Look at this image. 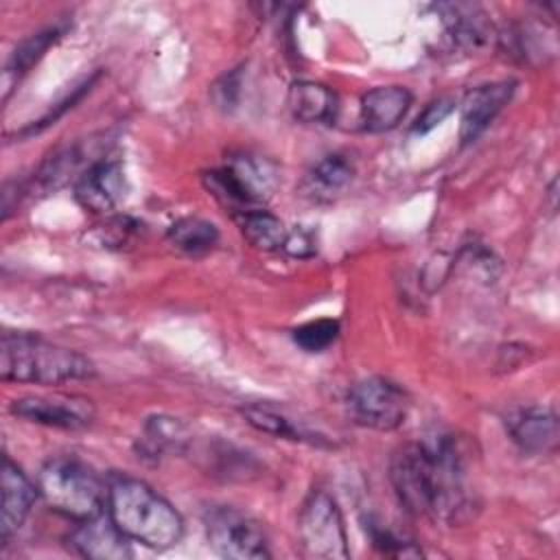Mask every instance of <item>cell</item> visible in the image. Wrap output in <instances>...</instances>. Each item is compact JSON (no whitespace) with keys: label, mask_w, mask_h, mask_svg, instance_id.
<instances>
[{"label":"cell","mask_w":560,"mask_h":560,"mask_svg":"<svg viewBox=\"0 0 560 560\" xmlns=\"http://www.w3.org/2000/svg\"><path fill=\"white\" fill-rule=\"evenodd\" d=\"M389 481L400 505L416 516L455 525L470 514L466 457L453 435L402 444L392 455Z\"/></svg>","instance_id":"obj_1"},{"label":"cell","mask_w":560,"mask_h":560,"mask_svg":"<svg viewBox=\"0 0 560 560\" xmlns=\"http://www.w3.org/2000/svg\"><path fill=\"white\" fill-rule=\"evenodd\" d=\"M107 516L133 542L168 549L182 540L179 512L140 479L118 477L107 488Z\"/></svg>","instance_id":"obj_2"},{"label":"cell","mask_w":560,"mask_h":560,"mask_svg":"<svg viewBox=\"0 0 560 560\" xmlns=\"http://www.w3.org/2000/svg\"><path fill=\"white\" fill-rule=\"evenodd\" d=\"M94 376V365L77 350L31 332H4L0 341V378L7 383L61 385Z\"/></svg>","instance_id":"obj_3"},{"label":"cell","mask_w":560,"mask_h":560,"mask_svg":"<svg viewBox=\"0 0 560 560\" xmlns=\"http://www.w3.org/2000/svg\"><path fill=\"white\" fill-rule=\"evenodd\" d=\"M37 490L50 510L79 523L92 521L107 510V490L101 477L74 457L48 459L39 470Z\"/></svg>","instance_id":"obj_4"},{"label":"cell","mask_w":560,"mask_h":560,"mask_svg":"<svg viewBox=\"0 0 560 560\" xmlns=\"http://www.w3.org/2000/svg\"><path fill=\"white\" fill-rule=\"evenodd\" d=\"M298 534L304 553L311 558L346 560L350 556L341 510L326 490H313L304 499Z\"/></svg>","instance_id":"obj_5"},{"label":"cell","mask_w":560,"mask_h":560,"mask_svg":"<svg viewBox=\"0 0 560 560\" xmlns=\"http://www.w3.org/2000/svg\"><path fill=\"white\" fill-rule=\"evenodd\" d=\"M206 536L210 547L232 560H262L269 558V542L262 525L230 505L208 508L203 514Z\"/></svg>","instance_id":"obj_6"},{"label":"cell","mask_w":560,"mask_h":560,"mask_svg":"<svg viewBox=\"0 0 560 560\" xmlns=\"http://www.w3.org/2000/svg\"><path fill=\"white\" fill-rule=\"evenodd\" d=\"M208 190L223 203L254 210L260 206L276 186V173L265 160L241 155L225 166L203 175Z\"/></svg>","instance_id":"obj_7"},{"label":"cell","mask_w":560,"mask_h":560,"mask_svg":"<svg viewBox=\"0 0 560 560\" xmlns=\"http://www.w3.org/2000/svg\"><path fill=\"white\" fill-rule=\"evenodd\" d=\"M348 409L357 424L374 431L398 429L409 411L407 392L383 376H370L348 392Z\"/></svg>","instance_id":"obj_8"},{"label":"cell","mask_w":560,"mask_h":560,"mask_svg":"<svg viewBox=\"0 0 560 560\" xmlns=\"http://www.w3.org/2000/svg\"><path fill=\"white\" fill-rule=\"evenodd\" d=\"M11 413L35 424L79 431L94 420V407L74 396H22L11 402Z\"/></svg>","instance_id":"obj_9"},{"label":"cell","mask_w":560,"mask_h":560,"mask_svg":"<svg viewBox=\"0 0 560 560\" xmlns=\"http://www.w3.org/2000/svg\"><path fill=\"white\" fill-rule=\"evenodd\" d=\"M514 81H494L468 90L462 98L459 116V140L462 144L475 142L490 122L501 114L514 94Z\"/></svg>","instance_id":"obj_10"},{"label":"cell","mask_w":560,"mask_h":560,"mask_svg":"<svg viewBox=\"0 0 560 560\" xmlns=\"http://www.w3.org/2000/svg\"><path fill=\"white\" fill-rule=\"evenodd\" d=\"M127 190V179L120 162L98 160L92 162L74 184V199L90 212L114 210Z\"/></svg>","instance_id":"obj_11"},{"label":"cell","mask_w":560,"mask_h":560,"mask_svg":"<svg viewBox=\"0 0 560 560\" xmlns=\"http://www.w3.org/2000/svg\"><path fill=\"white\" fill-rule=\"evenodd\" d=\"M505 429L521 451L540 455L558 446V416L549 407H518L505 413Z\"/></svg>","instance_id":"obj_12"},{"label":"cell","mask_w":560,"mask_h":560,"mask_svg":"<svg viewBox=\"0 0 560 560\" xmlns=\"http://www.w3.org/2000/svg\"><path fill=\"white\" fill-rule=\"evenodd\" d=\"M0 481H2L0 540H2V545H7L18 534V529L24 525L39 490L31 483V479L22 472V468L11 462L9 455H2Z\"/></svg>","instance_id":"obj_13"},{"label":"cell","mask_w":560,"mask_h":560,"mask_svg":"<svg viewBox=\"0 0 560 560\" xmlns=\"http://www.w3.org/2000/svg\"><path fill=\"white\" fill-rule=\"evenodd\" d=\"M72 549L92 560H125L131 558L129 538L114 525L109 516H96L92 521L79 523L70 534Z\"/></svg>","instance_id":"obj_14"},{"label":"cell","mask_w":560,"mask_h":560,"mask_svg":"<svg viewBox=\"0 0 560 560\" xmlns=\"http://www.w3.org/2000/svg\"><path fill=\"white\" fill-rule=\"evenodd\" d=\"M411 92L402 85H378L361 96V129L368 133H385L407 116Z\"/></svg>","instance_id":"obj_15"},{"label":"cell","mask_w":560,"mask_h":560,"mask_svg":"<svg viewBox=\"0 0 560 560\" xmlns=\"http://www.w3.org/2000/svg\"><path fill=\"white\" fill-rule=\"evenodd\" d=\"M442 18V24L459 48L475 50L490 42L492 26L486 20V13L475 4H435L433 7Z\"/></svg>","instance_id":"obj_16"},{"label":"cell","mask_w":560,"mask_h":560,"mask_svg":"<svg viewBox=\"0 0 560 560\" xmlns=\"http://www.w3.org/2000/svg\"><path fill=\"white\" fill-rule=\"evenodd\" d=\"M241 413L245 422L260 433L282 438V440H293V442H306L315 446H330V442L322 433L306 429L302 422H295L293 418H289L287 413L278 411L271 405H245Z\"/></svg>","instance_id":"obj_17"},{"label":"cell","mask_w":560,"mask_h":560,"mask_svg":"<svg viewBox=\"0 0 560 560\" xmlns=\"http://www.w3.org/2000/svg\"><path fill=\"white\" fill-rule=\"evenodd\" d=\"M289 112L300 122H330L337 114V94L324 83L295 81L287 94Z\"/></svg>","instance_id":"obj_18"},{"label":"cell","mask_w":560,"mask_h":560,"mask_svg":"<svg viewBox=\"0 0 560 560\" xmlns=\"http://www.w3.org/2000/svg\"><path fill=\"white\" fill-rule=\"evenodd\" d=\"M66 26H48L44 31H37L33 35H28L26 39H22L15 50L11 52L7 66H4V72H2V101L9 98V90L13 88V83H18V79L22 74H26L44 55L50 46H55L61 35H63Z\"/></svg>","instance_id":"obj_19"},{"label":"cell","mask_w":560,"mask_h":560,"mask_svg":"<svg viewBox=\"0 0 560 560\" xmlns=\"http://www.w3.org/2000/svg\"><path fill=\"white\" fill-rule=\"evenodd\" d=\"M352 177H354L352 162L341 153H330L313 164L304 184H306V192L313 199L328 201L341 195L350 186Z\"/></svg>","instance_id":"obj_20"},{"label":"cell","mask_w":560,"mask_h":560,"mask_svg":"<svg viewBox=\"0 0 560 560\" xmlns=\"http://www.w3.org/2000/svg\"><path fill=\"white\" fill-rule=\"evenodd\" d=\"M238 225L249 245L262 252H276L284 247L289 230L284 223L267 210H245L238 214Z\"/></svg>","instance_id":"obj_21"},{"label":"cell","mask_w":560,"mask_h":560,"mask_svg":"<svg viewBox=\"0 0 560 560\" xmlns=\"http://www.w3.org/2000/svg\"><path fill=\"white\" fill-rule=\"evenodd\" d=\"M190 433L184 422L168 416H151L144 422V438L142 444L151 455H164V453H184L188 448Z\"/></svg>","instance_id":"obj_22"},{"label":"cell","mask_w":560,"mask_h":560,"mask_svg":"<svg viewBox=\"0 0 560 560\" xmlns=\"http://www.w3.org/2000/svg\"><path fill=\"white\" fill-rule=\"evenodd\" d=\"M168 241L175 249L188 256H201L219 243V230L206 219L186 217L168 228Z\"/></svg>","instance_id":"obj_23"},{"label":"cell","mask_w":560,"mask_h":560,"mask_svg":"<svg viewBox=\"0 0 560 560\" xmlns=\"http://www.w3.org/2000/svg\"><path fill=\"white\" fill-rule=\"evenodd\" d=\"M83 158H85V153H83V149L79 144H72V147L55 151L39 166V171L33 177V184L39 186L42 190H55V188L63 186L72 177V173H77V168L81 166Z\"/></svg>","instance_id":"obj_24"},{"label":"cell","mask_w":560,"mask_h":560,"mask_svg":"<svg viewBox=\"0 0 560 560\" xmlns=\"http://www.w3.org/2000/svg\"><path fill=\"white\" fill-rule=\"evenodd\" d=\"M339 337V322L337 319H313L293 330V341L304 352H324L335 343Z\"/></svg>","instance_id":"obj_25"},{"label":"cell","mask_w":560,"mask_h":560,"mask_svg":"<svg viewBox=\"0 0 560 560\" xmlns=\"http://www.w3.org/2000/svg\"><path fill=\"white\" fill-rule=\"evenodd\" d=\"M365 529H368V534H370L372 545H374L376 549H381L383 553H387V556H402V558L422 556V551H420L411 540L400 538L398 534H394L392 529H387V527L381 525V523L368 521Z\"/></svg>","instance_id":"obj_26"},{"label":"cell","mask_w":560,"mask_h":560,"mask_svg":"<svg viewBox=\"0 0 560 560\" xmlns=\"http://www.w3.org/2000/svg\"><path fill=\"white\" fill-rule=\"evenodd\" d=\"M96 81V77H90V79H85L83 83H79L77 88H72L70 90V94H66L57 105H52V109L50 112H46L37 122H33V125H28V127H24L18 136L20 138H24V136H33V133H39V131H44L46 127H50L59 116H63L68 109H72L74 107V103H79L81 98H83V94L85 92H90V88H92V83Z\"/></svg>","instance_id":"obj_27"},{"label":"cell","mask_w":560,"mask_h":560,"mask_svg":"<svg viewBox=\"0 0 560 560\" xmlns=\"http://www.w3.org/2000/svg\"><path fill=\"white\" fill-rule=\"evenodd\" d=\"M453 109H455V101L453 98H438V101L429 103L422 109V114L416 118L413 133H427V131L435 129Z\"/></svg>","instance_id":"obj_28"},{"label":"cell","mask_w":560,"mask_h":560,"mask_svg":"<svg viewBox=\"0 0 560 560\" xmlns=\"http://www.w3.org/2000/svg\"><path fill=\"white\" fill-rule=\"evenodd\" d=\"M287 254L295 256V258H308L315 254V238L308 230L304 228H298L293 232L287 234V241H284V247H282Z\"/></svg>","instance_id":"obj_29"}]
</instances>
